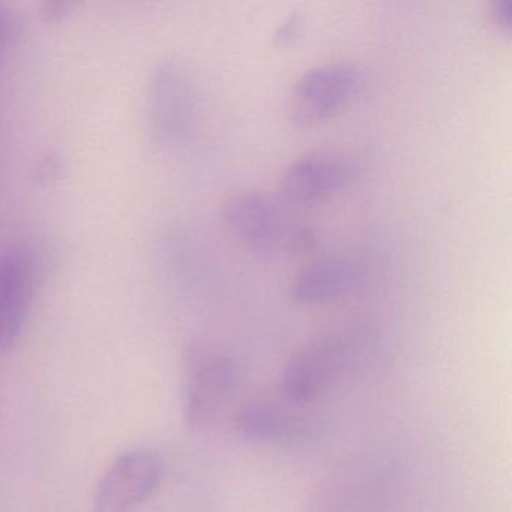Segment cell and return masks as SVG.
I'll return each instance as SVG.
<instances>
[{"instance_id":"cell-7","label":"cell","mask_w":512,"mask_h":512,"mask_svg":"<svg viewBox=\"0 0 512 512\" xmlns=\"http://www.w3.org/2000/svg\"><path fill=\"white\" fill-rule=\"evenodd\" d=\"M34 260L22 248L0 250V352L16 346L34 299Z\"/></svg>"},{"instance_id":"cell-13","label":"cell","mask_w":512,"mask_h":512,"mask_svg":"<svg viewBox=\"0 0 512 512\" xmlns=\"http://www.w3.org/2000/svg\"><path fill=\"white\" fill-rule=\"evenodd\" d=\"M301 28L302 22L298 16L289 17V19L278 28L277 34H275V43H277L278 46H289V44L298 37Z\"/></svg>"},{"instance_id":"cell-6","label":"cell","mask_w":512,"mask_h":512,"mask_svg":"<svg viewBox=\"0 0 512 512\" xmlns=\"http://www.w3.org/2000/svg\"><path fill=\"white\" fill-rule=\"evenodd\" d=\"M346 344L338 335H325L305 344L284 367L281 391L290 403L316 400L340 373Z\"/></svg>"},{"instance_id":"cell-15","label":"cell","mask_w":512,"mask_h":512,"mask_svg":"<svg viewBox=\"0 0 512 512\" xmlns=\"http://www.w3.org/2000/svg\"><path fill=\"white\" fill-rule=\"evenodd\" d=\"M59 170V164L58 160L56 158H47V160L41 161L40 166H38L37 172H38V178L44 179V181H47V179H52L53 176L58 173Z\"/></svg>"},{"instance_id":"cell-3","label":"cell","mask_w":512,"mask_h":512,"mask_svg":"<svg viewBox=\"0 0 512 512\" xmlns=\"http://www.w3.org/2000/svg\"><path fill=\"white\" fill-rule=\"evenodd\" d=\"M232 359L199 341L182 356V410L190 427H206L223 409L233 385Z\"/></svg>"},{"instance_id":"cell-12","label":"cell","mask_w":512,"mask_h":512,"mask_svg":"<svg viewBox=\"0 0 512 512\" xmlns=\"http://www.w3.org/2000/svg\"><path fill=\"white\" fill-rule=\"evenodd\" d=\"M16 37V20L10 11L0 8V56H4Z\"/></svg>"},{"instance_id":"cell-5","label":"cell","mask_w":512,"mask_h":512,"mask_svg":"<svg viewBox=\"0 0 512 512\" xmlns=\"http://www.w3.org/2000/svg\"><path fill=\"white\" fill-rule=\"evenodd\" d=\"M163 460L148 449L122 452L107 466L95 487L94 512H131L160 487Z\"/></svg>"},{"instance_id":"cell-9","label":"cell","mask_w":512,"mask_h":512,"mask_svg":"<svg viewBox=\"0 0 512 512\" xmlns=\"http://www.w3.org/2000/svg\"><path fill=\"white\" fill-rule=\"evenodd\" d=\"M353 269L346 260H316L293 277L290 295L299 304H320L340 298L352 287Z\"/></svg>"},{"instance_id":"cell-14","label":"cell","mask_w":512,"mask_h":512,"mask_svg":"<svg viewBox=\"0 0 512 512\" xmlns=\"http://www.w3.org/2000/svg\"><path fill=\"white\" fill-rule=\"evenodd\" d=\"M74 5L70 4V2H47L43 7V16L46 17V20L49 22H56V20H62L64 17H67L70 14V11L73 10Z\"/></svg>"},{"instance_id":"cell-8","label":"cell","mask_w":512,"mask_h":512,"mask_svg":"<svg viewBox=\"0 0 512 512\" xmlns=\"http://www.w3.org/2000/svg\"><path fill=\"white\" fill-rule=\"evenodd\" d=\"M352 178L353 164L344 155L307 152L286 167L281 191L289 203H314L343 190Z\"/></svg>"},{"instance_id":"cell-2","label":"cell","mask_w":512,"mask_h":512,"mask_svg":"<svg viewBox=\"0 0 512 512\" xmlns=\"http://www.w3.org/2000/svg\"><path fill=\"white\" fill-rule=\"evenodd\" d=\"M184 62L166 59L155 68L146 98L149 133L160 145L187 139L197 115V92Z\"/></svg>"},{"instance_id":"cell-11","label":"cell","mask_w":512,"mask_h":512,"mask_svg":"<svg viewBox=\"0 0 512 512\" xmlns=\"http://www.w3.org/2000/svg\"><path fill=\"white\" fill-rule=\"evenodd\" d=\"M491 19L494 25L503 32L512 29V0H494L490 5Z\"/></svg>"},{"instance_id":"cell-10","label":"cell","mask_w":512,"mask_h":512,"mask_svg":"<svg viewBox=\"0 0 512 512\" xmlns=\"http://www.w3.org/2000/svg\"><path fill=\"white\" fill-rule=\"evenodd\" d=\"M236 425L247 439L259 442L283 439L290 430L286 415L277 407L266 403L245 404L239 410Z\"/></svg>"},{"instance_id":"cell-4","label":"cell","mask_w":512,"mask_h":512,"mask_svg":"<svg viewBox=\"0 0 512 512\" xmlns=\"http://www.w3.org/2000/svg\"><path fill=\"white\" fill-rule=\"evenodd\" d=\"M362 86V71L349 62L311 68L302 74L289 95L287 112L296 128L328 121L344 109Z\"/></svg>"},{"instance_id":"cell-1","label":"cell","mask_w":512,"mask_h":512,"mask_svg":"<svg viewBox=\"0 0 512 512\" xmlns=\"http://www.w3.org/2000/svg\"><path fill=\"white\" fill-rule=\"evenodd\" d=\"M221 220L232 238L260 256L308 253L316 245L289 202L269 191H236L224 200Z\"/></svg>"}]
</instances>
